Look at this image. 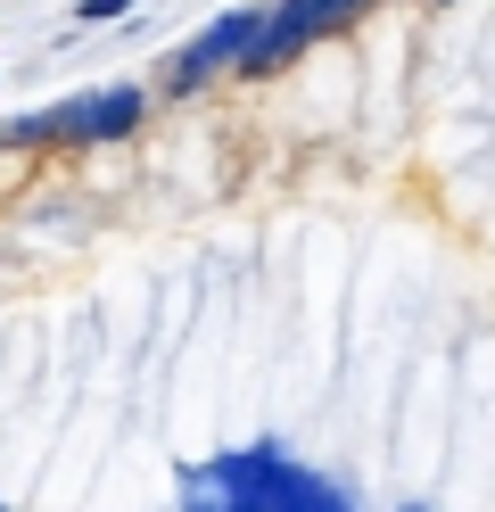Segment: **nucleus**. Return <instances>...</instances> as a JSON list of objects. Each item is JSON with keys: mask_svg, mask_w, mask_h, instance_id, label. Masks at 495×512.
Segmentation results:
<instances>
[{"mask_svg": "<svg viewBox=\"0 0 495 512\" xmlns=\"http://www.w3.org/2000/svg\"><path fill=\"white\" fill-rule=\"evenodd\" d=\"M132 124H141V91H132V83H99V91H75V100L50 108V141L91 149V141L132 133Z\"/></svg>", "mask_w": 495, "mask_h": 512, "instance_id": "nucleus-3", "label": "nucleus"}, {"mask_svg": "<svg viewBox=\"0 0 495 512\" xmlns=\"http://www.w3.org/2000/svg\"><path fill=\"white\" fill-rule=\"evenodd\" d=\"M256 25H264V9H223L215 25H207V34H198V42H182L174 58H165V91H174V100H182V91H198V83H207V75H223V67H240V58H248V42H256Z\"/></svg>", "mask_w": 495, "mask_h": 512, "instance_id": "nucleus-2", "label": "nucleus"}, {"mask_svg": "<svg viewBox=\"0 0 495 512\" xmlns=\"http://www.w3.org/2000/svg\"><path fill=\"white\" fill-rule=\"evenodd\" d=\"M0 141H9V133H0Z\"/></svg>", "mask_w": 495, "mask_h": 512, "instance_id": "nucleus-7", "label": "nucleus"}, {"mask_svg": "<svg viewBox=\"0 0 495 512\" xmlns=\"http://www.w3.org/2000/svg\"><path fill=\"white\" fill-rule=\"evenodd\" d=\"M223 512H347V496L330 488L322 471L289 463L281 446H248V455H223L207 479H198Z\"/></svg>", "mask_w": 495, "mask_h": 512, "instance_id": "nucleus-1", "label": "nucleus"}, {"mask_svg": "<svg viewBox=\"0 0 495 512\" xmlns=\"http://www.w3.org/2000/svg\"><path fill=\"white\" fill-rule=\"evenodd\" d=\"M281 9H297V17L314 25V34H330V25H347V17L363 9V0H281Z\"/></svg>", "mask_w": 495, "mask_h": 512, "instance_id": "nucleus-5", "label": "nucleus"}, {"mask_svg": "<svg viewBox=\"0 0 495 512\" xmlns=\"http://www.w3.org/2000/svg\"><path fill=\"white\" fill-rule=\"evenodd\" d=\"M314 50V25L297 17V9H264V25H256V42H248V58H240V75H281L289 58H306Z\"/></svg>", "mask_w": 495, "mask_h": 512, "instance_id": "nucleus-4", "label": "nucleus"}, {"mask_svg": "<svg viewBox=\"0 0 495 512\" xmlns=\"http://www.w3.org/2000/svg\"><path fill=\"white\" fill-rule=\"evenodd\" d=\"M132 0H83V25H108V17H124Z\"/></svg>", "mask_w": 495, "mask_h": 512, "instance_id": "nucleus-6", "label": "nucleus"}]
</instances>
